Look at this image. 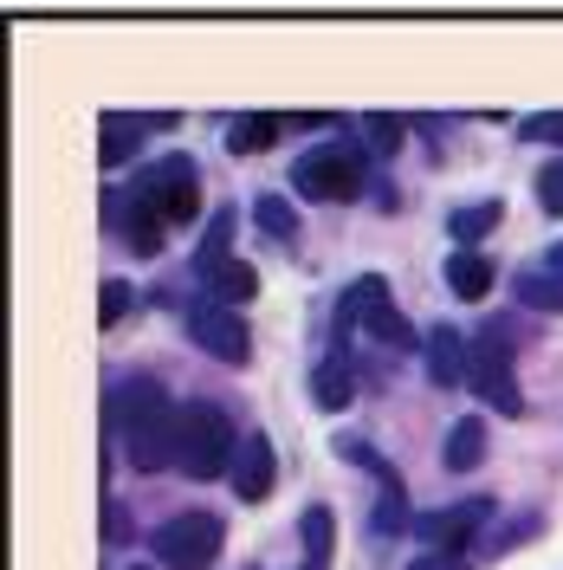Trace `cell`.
<instances>
[{
	"label": "cell",
	"instance_id": "cell-1",
	"mask_svg": "<svg viewBox=\"0 0 563 570\" xmlns=\"http://www.w3.org/2000/svg\"><path fill=\"white\" fill-rule=\"evenodd\" d=\"M110 415H117V448L130 454L137 473H162V466H176V441H181V409L176 395L162 390L156 376H130L117 402H110Z\"/></svg>",
	"mask_w": 563,
	"mask_h": 570
},
{
	"label": "cell",
	"instance_id": "cell-2",
	"mask_svg": "<svg viewBox=\"0 0 563 570\" xmlns=\"http://www.w3.org/2000/svg\"><path fill=\"white\" fill-rule=\"evenodd\" d=\"M356 331H363L369 344H383L388 356H415L427 344L422 331L388 305V285L376 279V273H363V279L337 298V318H330V344H337V356H344V344H350Z\"/></svg>",
	"mask_w": 563,
	"mask_h": 570
},
{
	"label": "cell",
	"instance_id": "cell-3",
	"mask_svg": "<svg viewBox=\"0 0 563 570\" xmlns=\"http://www.w3.org/2000/svg\"><path fill=\"white\" fill-rule=\"evenodd\" d=\"M234 454H240L234 422L214 402H181V441H176L181 473L188 480H220V473H234Z\"/></svg>",
	"mask_w": 563,
	"mask_h": 570
},
{
	"label": "cell",
	"instance_id": "cell-4",
	"mask_svg": "<svg viewBox=\"0 0 563 570\" xmlns=\"http://www.w3.org/2000/svg\"><path fill=\"white\" fill-rule=\"evenodd\" d=\"M292 188L305 202H356L363 195V156H356V142L330 137V142H317V149H305L292 163Z\"/></svg>",
	"mask_w": 563,
	"mask_h": 570
},
{
	"label": "cell",
	"instance_id": "cell-5",
	"mask_svg": "<svg viewBox=\"0 0 563 570\" xmlns=\"http://www.w3.org/2000/svg\"><path fill=\"white\" fill-rule=\"evenodd\" d=\"M220 544H227V525L214 512H176L149 532V551L162 570H208Z\"/></svg>",
	"mask_w": 563,
	"mask_h": 570
},
{
	"label": "cell",
	"instance_id": "cell-6",
	"mask_svg": "<svg viewBox=\"0 0 563 570\" xmlns=\"http://www.w3.org/2000/svg\"><path fill=\"white\" fill-rule=\"evenodd\" d=\"M493 512H498V499H486V493L454 499V505H441V512H422V519H415V538H422L427 551L460 558V551H473L480 538L493 532Z\"/></svg>",
	"mask_w": 563,
	"mask_h": 570
},
{
	"label": "cell",
	"instance_id": "cell-7",
	"mask_svg": "<svg viewBox=\"0 0 563 570\" xmlns=\"http://www.w3.org/2000/svg\"><path fill=\"white\" fill-rule=\"evenodd\" d=\"M473 395L486 402V409H498V415H525V390H518V370H512V344H505V331H480L473 337Z\"/></svg>",
	"mask_w": 563,
	"mask_h": 570
},
{
	"label": "cell",
	"instance_id": "cell-8",
	"mask_svg": "<svg viewBox=\"0 0 563 570\" xmlns=\"http://www.w3.org/2000/svg\"><path fill=\"white\" fill-rule=\"evenodd\" d=\"M130 188H137L162 220H188V214L201 208V169H195V156H181V149L162 156V163H149Z\"/></svg>",
	"mask_w": 563,
	"mask_h": 570
},
{
	"label": "cell",
	"instance_id": "cell-9",
	"mask_svg": "<svg viewBox=\"0 0 563 570\" xmlns=\"http://www.w3.org/2000/svg\"><path fill=\"white\" fill-rule=\"evenodd\" d=\"M188 337H195L214 363H234V370L253 356L247 318H240V312H227V305H214V298H195V305H188Z\"/></svg>",
	"mask_w": 563,
	"mask_h": 570
},
{
	"label": "cell",
	"instance_id": "cell-10",
	"mask_svg": "<svg viewBox=\"0 0 563 570\" xmlns=\"http://www.w3.org/2000/svg\"><path fill=\"white\" fill-rule=\"evenodd\" d=\"M422 370H427L434 390H460V383L473 376V344L460 337L454 324H434L427 344H422Z\"/></svg>",
	"mask_w": 563,
	"mask_h": 570
},
{
	"label": "cell",
	"instance_id": "cell-11",
	"mask_svg": "<svg viewBox=\"0 0 563 570\" xmlns=\"http://www.w3.org/2000/svg\"><path fill=\"white\" fill-rule=\"evenodd\" d=\"M273 473H279V454L266 434H240V454H234V499L240 505H259L273 493Z\"/></svg>",
	"mask_w": 563,
	"mask_h": 570
},
{
	"label": "cell",
	"instance_id": "cell-12",
	"mask_svg": "<svg viewBox=\"0 0 563 570\" xmlns=\"http://www.w3.org/2000/svg\"><path fill=\"white\" fill-rule=\"evenodd\" d=\"M105 214H110V227H117V234H124V240L142 253V259H149V253H162V227H169V220L149 208L137 188H130V202H124V195H110Z\"/></svg>",
	"mask_w": 563,
	"mask_h": 570
},
{
	"label": "cell",
	"instance_id": "cell-13",
	"mask_svg": "<svg viewBox=\"0 0 563 570\" xmlns=\"http://www.w3.org/2000/svg\"><path fill=\"white\" fill-rule=\"evenodd\" d=\"M234 227H240V214H234V208H214L208 234H201V247H195V273H201V285H208L220 266H234Z\"/></svg>",
	"mask_w": 563,
	"mask_h": 570
},
{
	"label": "cell",
	"instance_id": "cell-14",
	"mask_svg": "<svg viewBox=\"0 0 563 570\" xmlns=\"http://www.w3.org/2000/svg\"><path fill=\"white\" fill-rule=\"evenodd\" d=\"M447 473H473V466L486 461V422L480 415H460L454 428H447Z\"/></svg>",
	"mask_w": 563,
	"mask_h": 570
},
{
	"label": "cell",
	"instance_id": "cell-15",
	"mask_svg": "<svg viewBox=\"0 0 563 570\" xmlns=\"http://www.w3.org/2000/svg\"><path fill=\"white\" fill-rule=\"evenodd\" d=\"M312 402L317 409H330V415L356 402V383H350V363H344V356H324V363L312 370Z\"/></svg>",
	"mask_w": 563,
	"mask_h": 570
},
{
	"label": "cell",
	"instance_id": "cell-16",
	"mask_svg": "<svg viewBox=\"0 0 563 570\" xmlns=\"http://www.w3.org/2000/svg\"><path fill=\"white\" fill-rule=\"evenodd\" d=\"M298 538H305L298 570H330V544H337V519H330V505H312V512L298 519Z\"/></svg>",
	"mask_w": 563,
	"mask_h": 570
},
{
	"label": "cell",
	"instance_id": "cell-17",
	"mask_svg": "<svg viewBox=\"0 0 563 570\" xmlns=\"http://www.w3.org/2000/svg\"><path fill=\"white\" fill-rule=\"evenodd\" d=\"M447 292L454 298H486L493 292V259L486 253H447Z\"/></svg>",
	"mask_w": 563,
	"mask_h": 570
},
{
	"label": "cell",
	"instance_id": "cell-18",
	"mask_svg": "<svg viewBox=\"0 0 563 570\" xmlns=\"http://www.w3.org/2000/svg\"><path fill=\"white\" fill-rule=\"evenodd\" d=\"M498 220H505V202H473V208H454V220H447V234H454L460 240V253H480L473 247V240H486V234H493Z\"/></svg>",
	"mask_w": 563,
	"mask_h": 570
},
{
	"label": "cell",
	"instance_id": "cell-19",
	"mask_svg": "<svg viewBox=\"0 0 563 570\" xmlns=\"http://www.w3.org/2000/svg\"><path fill=\"white\" fill-rule=\"evenodd\" d=\"M285 124H292V117H273V110L234 117V124H227V149H234V156H259V149H266V142L285 130Z\"/></svg>",
	"mask_w": 563,
	"mask_h": 570
},
{
	"label": "cell",
	"instance_id": "cell-20",
	"mask_svg": "<svg viewBox=\"0 0 563 570\" xmlns=\"http://www.w3.org/2000/svg\"><path fill=\"white\" fill-rule=\"evenodd\" d=\"M142 149V117H105V142H98V163L105 169H124Z\"/></svg>",
	"mask_w": 563,
	"mask_h": 570
},
{
	"label": "cell",
	"instance_id": "cell-21",
	"mask_svg": "<svg viewBox=\"0 0 563 570\" xmlns=\"http://www.w3.org/2000/svg\"><path fill=\"white\" fill-rule=\"evenodd\" d=\"M253 292H259V273H253L247 259H234V266H220V273L208 279V298H214V305H227V312H240V305H247Z\"/></svg>",
	"mask_w": 563,
	"mask_h": 570
},
{
	"label": "cell",
	"instance_id": "cell-22",
	"mask_svg": "<svg viewBox=\"0 0 563 570\" xmlns=\"http://www.w3.org/2000/svg\"><path fill=\"white\" fill-rule=\"evenodd\" d=\"M512 292H518V305H531V312H563V279L544 273V266H525L512 279Z\"/></svg>",
	"mask_w": 563,
	"mask_h": 570
},
{
	"label": "cell",
	"instance_id": "cell-23",
	"mask_svg": "<svg viewBox=\"0 0 563 570\" xmlns=\"http://www.w3.org/2000/svg\"><path fill=\"white\" fill-rule=\"evenodd\" d=\"M253 220H259L273 240H298V208H292L285 195H259V202H253Z\"/></svg>",
	"mask_w": 563,
	"mask_h": 570
},
{
	"label": "cell",
	"instance_id": "cell-24",
	"mask_svg": "<svg viewBox=\"0 0 563 570\" xmlns=\"http://www.w3.org/2000/svg\"><path fill=\"white\" fill-rule=\"evenodd\" d=\"M363 130H369V149H376V156H395L408 124H402V117H388V110H376V117H363Z\"/></svg>",
	"mask_w": 563,
	"mask_h": 570
},
{
	"label": "cell",
	"instance_id": "cell-25",
	"mask_svg": "<svg viewBox=\"0 0 563 570\" xmlns=\"http://www.w3.org/2000/svg\"><path fill=\"white\" fill-rule=\"evenodd\" d=\"M537 525H544V519H512V525H498V532H486L480 544H473V551H486V558H505V544H518V538H531Z\"/></svg>",
	"mask_w": 563,
	"mask_h": 570
},
{
	"label": "cell",
	"instance_id": "cell-26",
	"mask_svg": "<svg viewBox=\"0 0 563 570\" xmlns=\"http://www.w3.org/2000/svg\"><path fill=\"white\" fill-rule=\"evenodd\" d=\"M130 305H137V292H130V285L124 279H105V298H98V324H124V312H130Z\"/></svg>",
	"mask_w": 563,
	"mask_h": 570
},
{
	"label": "cell",
	"instance_id": "cell-27",
	"mask_svg": "<svg viewBox=\"0 0 563 570\" xmlns=\"http://www.w3.org/2000/svg\"><path fill=\"white\" fill-rule=\"evenodd\" d=\"M518 137L525 142H563V110H537V117H525Z\"/></svg>",
	"mask_w": 563,
	"mask_h": 570
},
{
	"label": "cell",
	"instance_id": "cell-28",
	"mask_svg": "<svg viewBox=\"0 0 563 570\" xmlns=\"http://www.w3.org/2000/svg\"><path fill=\"white\" fill-rule=\"evenodd\" d=\"M537 208L563 220V156L551 163V169H544V176H537Z\"/></svg>",
	"mask_w": 563,
	"mask_h": 570
},
{
	"label": "cell",
	"instance_id": "cell-29",
	"mask_svg": "<svg viewBox=\"0 0 563 570\" xmlns=\"http://www.w3.org/2000/svg\"><path fill=\"white\" fill-rule=\"evenodd\" d=\"M408 570H473V564H466V558H447V551H422Z\"/></svg>",
	"mask_w": 563,
	"mask_h": 570
},
{
	"label": "cell",
	"instance_id": "cell-30",
	"mask_svg": "<svg viewBox=\"0 0 563 570\" xmlns=\"http://www.w3.org/2000/svg\"><path fill=\"white\" fill-rule=\"evenodd\" d=\"M544 273H557V279H563V240H557L551 253H544Z\"/></svg>",
	"mask_w": 563,
	"mask_h": 570
},
{
	"label": "cell",
	"instance_id": "cell-31",
	"mask_svg": "<svg viewBox=\"0 0 563 570\" xmlns=\"http://www.w3.org/2000/svg\"><path fill=\"white\" fill-rule=\"evenodd\" d=\"M130 570H149V564H130Z\"/></svg>",
	"mask_w": 563,
	"mask_h": 570
}]
</instances>
